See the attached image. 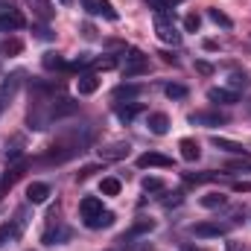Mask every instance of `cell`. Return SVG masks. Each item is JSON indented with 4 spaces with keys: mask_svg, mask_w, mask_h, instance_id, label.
I'll return each mask as SVG.
<instances>
[{
    "mask_svg": "<svg viewBox=\"0 0 251 251\" xmlns=\"http://www.w3.org/2000/svg\"><path fill=\"white\" fill-rule=\"evenodd\" d=\"M213 146L222 149V152H231V155H240V158H249V149L237 140H228V137H213Z\"/></svg>",
    "mask_w": 251,
    "mask_h": 251,
    "instance_id": "obj_16",
    "label": "cell"
},
{
    "mask_svg": "<svg viewBox=\"0 0 251 251\" xmlns=\"http://www.w3.org/2000/svg\"><path fill=\"white\" fill-rule=\"evenodd\" d=\"M88 64H94V59H91V56H88V53H82V56H79V59H76V62L70 64V67H73V70H82V67H88Z\"/></svg>",
    "mask_w": 251,
    "mask_h": 251,
    "instance_id": "obj_38",
    "label": "cell"
},
{
    "mask_svg": "<svg viewBox=\"0 0 251 251\" xmlns=\"http://www.w3.org/2000/svg\"><path fill=\"white\" fill-rule=\"evenodd\" d=\"M234 190L237 193H251V181H234Z\"/></svg>",
    "mask_w": 251,
    "mask_h": 251,
    "instance_id": "obj_39",
    "label": "cell"
},
{
    "mask_svg": "<svg viewBox=\"0 0 251 251\" xmlns=\"http://www.w3.org/2000/svg\"><path fill=\"white\" fill-rule=\"evenodd\" d=\"M231 231V222H199V225H193L190 228V234H196V237H222V234H228Z\"/></svg>",
    "mask_w": 251,
    "mask_h": 251,
    "instance_id": "obj_7",
    "label": "cell"
},
{
    "mask_svg": "<svg viewBox=\"0 0 251 251\" xmlns=\"http://www.w3.org/2000/svg\"><path fill=\"white\" fill-rule=\"evenodd\" d=\"M79 210H82V219H94V216L102 213V201H100L97 196H85V199L79 201Z\"/></svg>",
    "mask_w": 251,
    "mask_h": 251,
    "instance_id": "obj_17",
    "label": "cell"
},
{
    "mask_svg": "<svg viewBox=\"0 0 251 251\" xmlns=\"http://www.w3.org/2000/svg\"><path fill=\"white\" fill-rule=\"evenodd\" d=\"M228 88H231V91H237V94H240V91H246V88H251V76H249V73H243V70L231 73V76H228Z\"/></svg>",
    "mask_w": 251,
    "mask_h": 251,
    "instance_id": "obj_23",
    "label": "cell"
},
{
    "mask_svg": "<svg viewBox=\"0 0 251 251\" xmlns=\"http://www.w3.org/2000/svg\"><path fill=\"white\" fill-rule=\"evenodd\" d=\"M26 3L32 6V12H35L41 21H53L56 9H53V3H50V0H26Z\"/></svg>",
    "mask_w": 251,
    "mask_h": 251,
    "instance_id": "obj_21",
    "label": "cell"
},
{
    "mask_svg": "<svg viewBox=\"0 0 251 251\" xmlns=\"http://www.w3.org/2000/svg\"><path fill=\"white\" fill-rule=\"evenodd\" d=\"M70 237H73V231H70L67 225H62V222H56V225H50V228L44 231L41 243H44V246H62V243H67Z\"/></svg>",
    "mask_w": 251,
    "mask_h": 251,
    "instance_id": "obj_9",
    "label": "cell"
},
{
    "mask_svg": "<svg viewBox=\"0 0 251 251\" xmlns=\"http://www.w3.org/2000/svg\"><path fill=\"white\" fill-rule=\"evenodd\" d=\"M76 88H79V94H94V91L100 88V79H97L94 73H82L79 82H76Z\"/></svg>",
    "mask_w": 251,
    "mask_h": 251,
    "instance_id": "obj_24",
    "label": "cell"
},
{
    "mask_svg": "<svg viewBox=\"0 0 251 251\" xmlns=\"http://www.w3.org/2000/svg\"><path fill=\"white\" fill-rule=\"evenodd\" d=\"M24 170H26V161H15V164H12V167L3 173V178H0V199H3L9 190L15 187V181L24 176Z\"/></svg>",
    "mask_w": 251,
    "mask_h": 251,
    "instance_id": "obj_10",
    "label": "cell"
},
{
    "mask_svg": "<svg viewBox=\"0 0 251 251\" xmlns=\"http://www.w3.org/2000/svg\"><path fill=\"white\" fill-rule=\"evenodd\" d=\"M199 24H201V18H199V15H187V18H184V29H187V32H196V29H199Z\"/></svg>",
    "mask_w": 251,
    "mask_h": 251,
    "instance_id": "obj_37",
    "label": "cell"
},
{
    "mask_svg": "<svg viewBox=\"0 0 251 251\" xmlns=\"http://www.w3.org/2000/svg\"><path fill=\"white\" fill-rule=\"evenodd\" d=\"M82 6L91 12V15H105L108 21H117V12L108 0H82Z\"/></svg>",
    "mask_w": 251,
    "mask_h": 251,
    "instance_id": "obj_15",
    "label": "cell"
},
{
    "mask_svg": "<svg viewBox=\"0 0 251 251\" xmlns=\"http://www.w3.org/2000/svg\"><path fill=\"white\" fill-rule=\"evenodd\" d=\"M85 225H88L91 231H100V228H111V225H114V213H111V210H102L100 216H94V219H85Z\"/></svg>",
    "mask_w": 251,
    "mask_h": 251,
    "instance_id": "obj_22",
    "label": "cell"
},
{
    "mask_svg": "<svg viewBox=\"0 0 251 251\" xmlns=\"http://www.w3.org/2000/svg\"><path fill=\"white\" fill-rule=\"evenodd\" d=\"M190 184H210V181H219V173H184Z\"/></svg>",
    "mask_w": 251,
    "mask_h": 251,
    "instance_id": "obj_26",
    "label": "cell"
},
{
    "mask_svg": "<svg viewBox=\"0 0 251 251\" xmlns=\"http://www.w3.org/2000/svg\"><path fill=\"white\" fill-rule=\"evenodd\" d=\"M207 15H210V21H216V24H222V26H225V29H228V26H231V18H228V15H225V12H219V9H210V12H207Z\"/></svg>",
    "mask_w": 251,
    "mask_h": 251,
    "instance_id": "obj_35",
    "label": "cell"
},
{
    "mask_svg": "<svg viewBox=\"0 0 251 251\" xmlns=\"http://www.w3.org/2000/svg\"><path fill=\"white\" fill-rule=\"evenodd\" d=\"M137 167L140 170H152V167H173V158H167V155H161V152H143L140 158H137Z\"/></svg>",
    "mask_w": 251,
    "mask_h": 251,
    "instance_id": "obj_13",
    "label": "cell"
},
{
    "mask_svg": "<svg viewBox=\"0 0 251 251\" xmlns=\"http://www.w3.org/2000/svg\"><path fill=\"white\" fill-rule=\"evenodd\" d=\"M0 3H6V0H0Z\"/></svg>",
    "mask_w": 251,
    "mask_h": 251,
    "instance_id": "obj_44",
    "label": "cell"
},
{
    "mask_svg": "<svg viewBox=\"0 0 251 251\" xmlns=\"http://www.w3.org/2000/svg\"><path fill=\"white\" fill-rule=\"evenodd\" d=\"M24 228H26V207H21V210L15 213V219H9V222L0 225V249L9 246V243H15Z\"/></svg>",
    "mask_w": 251,
    "mask_h": 251,
    "instance_id": "obj_4",
    "label": "cell"
},
{
    "mask_svg": "<svg viewBox=\"0 0 251 251\" xmlns=\"http://www.w3.org/2000/svg\"><path fill=\"white\" fill-rule=\"evenodd\" d=\"M228 251H251L246 246H240V243H228Z\"/></svg>",
    "mask_w": 251,
    "mask_h": 251,
    "instance_id": "obj_40",
    "label": "cell"
},
{
    "mask_svg": "<svg viewBox=\"0 0 251 251\" xmlns=\"http://www.w3.org/2000/svg\"><path fill=\"white\" fill-rule=\"evenodd\" d=\"M0 26H3L6 32H12V29H24V26H26V18L21 15V9H18L12 0L0 3Z\"/></svg>",
    "mask_w": 251,
    "mask_h": 251,
    "instance_id": "obj_5",
    "label": "cell"
},
{
    "mask_svg": "<svg viewBox=\"0 0 251 251\" xmlns=\"http://www.w3.org/2000/svg\"><path fill=\"white\" fill-rule=\"evenodd\" d=\"M149 70V56H143L140 50H128V56L123 59V76L131 79V76H140Z\"/></svg>",
    "mask_w": 251,
    "mask_h": 251,
    "instance_id": "obj_6",
    "label": "cell"
},
{
    "mask_svg": "<svg viewBox=\"0 0 251 251\" xmlns=\"http://www.w3.org/2000/svg\"><path fill=\"white\" fill-rule=\"evenodd\" d=\"M21 53H24L21 38H6V41L0 44V56H21Z\"/></svg>",
    "mask_w": 251,
    "mask_h": 251,
    "instance_id": "obj_25",
    "label": "cell"
},
{
    "mask_svg": "<svg viewBox=\"0 0 251 251\" xmlns=\"http://www.w3.org/2000/svg\"><path fill=\"white\" fill-rule=\"evenodd\" d=\"M100 190H102L105 196H117V193H120V181H117V178H102Z\"/></svg>",
    "mask_w": 251,
    "mask_h": 251,
    "instance_id": "obj_34",
    "label": "cell"
},
{
    "mask_svg": "<svg viewBox=\"0 0 251 251\" xmlns=\"http://www.w3.org/2000/svg\"><path fill=\"white\" fill-rule=\"evenodd\" d=\"M143 190L146 193H158V190H164V181L161 178H143Z\"/></svg>",
    "mask_w": 251,
    "mask_h": 251,
    "instance_id": "obj_36",
    "label": "cell"
},
{
    "mask_svg": "<svg viewBox=\"0 0 251 251\" xmlns=\"http://www.w3.org/2000/svg\"><path fill=\"white\" fill-rule=\"evenodd\" d=\"M155 12H173V6H178L181 0H146Z\"/></svg>",
    "mask_w": 251,
    "mask_h": 251,
    "instance_id": "obj_33",
    "label": "cell"
},
{
    "mask_svg": "<svg viewBox=\"0 0 251 251\" xmlns=\"http://www.w3.org/2000/svg\"><path fill=\"white\" fill-rule=\"evenodd\" d=\"M21 76H24V73H12V76L3 79V85H0V108H6V105L12 102V97H15L18 85H21Z\"/></svg>",
    "mask_w": 251,
    "mask_h": 251,
    "instance_id": "obj_14",
    "label": "cell"
},
{
    "mask_svg": "<svg viewBox=\"0 0 251 251\" xmlns=\"http://www.w3.org/2000/svg\"><path fill=\"white\" fill-rule=\"evenodd\" d=\"M128 152H131V146H128L126 140H114V143H108V146L100 149V158H102V161H123Z\"/></svg>",
    "mask_w": 251,
    "mask_h": 251,
    "instance_id": "obj_11",
    "label": "cell"
},
{
    "mask_svg": "<svg viewBox=\"0 0 251 251\" xmlns=\"http://www.w3.org/2000/svg\"><path fill=\"white\" fill-rule=\"evenodd\" d=\"M134 251H152V243H140Z\"/></svg>",
    "mask_w": 251,
    "mask_h": 251,
    "instance_id": "obj_41",
    "label": "cell"
},
{
    "mask_svg": "<svg viewBox=\"0 0 251 251\" xmlns=\"http://www.w3.org/2000/svg\"><path fill=\"white\" fill-rule=\"evenodd\" d=\"M184 251H204V249H196V246H184Z\"/></svg>",
    "mask_w": 251,
    "mask_h": 251,
    "instance_id": "obj_42",
    "label": "cell"
},
{
    "mask_svg": "<svg viewBox=\"0 0 251 251\" xmlns=\"http://www.w3.org/2000/svg\"><path fill=\"white\" fill-rule=\"evenodd\" d=\"M32 88H35V100H32L29 114H26L29 128H47L53 120H62V117H67V114L76 111V102L62 94V85L35 82Z\"/></svg>",
    "mask_w": 251,
    "mask_h": 251,
    "instance_id": "obj_1",
    "label": "cell"
},
{
    "mask_svg": "<svg viewBox=\"0 0 251 251\" xmlns=\"http://www.w3.org/2000/svg\"><path fill=\"white\" fill-rule=\"evenodd\" d=\"M190 123L193 126H207V128H216V126L228 123V114L222 111H193L190 114Z\"/></svg>",
    "mask_w": 251,
    "mask_h": 251,
    "instance_id": "obj_8",
    "label": "cell"
},
{
    "mask_svg": "<svg viewBox=\"0 0 251 251\" xmlns=\"http://www.w3.org/2000/svg\"><path fill=\"white\" fill-rule=\"evenodd\" d=\"M137 94H140V88H137V85H120V88H117V91H114V100H128V102H134V97H137Z\"/></svg>",
    "mask_w": 251,
    "mask_h": 251,
    "instance_id": "obj_30",
    "label": "cell"
},
{
    "mask_svg": "<svg viewBox=\"0 0 251 251\" xmlns=\"http://www.w3.org/2000/svg\"><path fill=\"white\" fill-rule=\"evenodd\" d=\"M146 126H149V131H152V134H167V131H170V117H167V114H161V111H155V114H149Z\"/></svg>",
    "mask_w": 251,
    "mask_h": 251,
    "instance_id": "obj_19",
    "label": "cell"
},
{
    "mask_svg": "<svg viewBox=\"0 0 251 251\" xmlns=\"http://www.w3.org/2000/svg\"><path fill=\"white\" fill-rule=\"evenodd\" d=\"M88 140H91V131H85V134H79V131L64 134L59 143H53V146H50V152L41 158V164H62V161H67V158H73V155L85 152Z\"/></svg>",
    "mask_w": 251,
    "mask_h": 251,
    "instance_id": "obj_2",
    "label": "cell"
},
{
    "mask_svg": "<svg viewBox=\"0 0 251 251\" xmlns=\"http://www.w3.org/2000/svg\"><path fill=\"white\" fill-rule=\"evenodd\" d=\"M47 196H50V184H44V181H32V184L26 187V199H29L32 204L47 201Z\"/></svg>",
    "mask_w": 251,
    "mask_h": 251,
    "instance_id": "obj_18",
    "label": "cell"
},
{
    "mask_svg": "<svg viewBox=\"0 0 251 251\" xmlns=\"http://www.w3.org/2000/svg\"><path fill=\"white\" fill-rule=\"evenodd\" d=\"M137 111H140V105H137V102H126V105H117V117H120L123 123H131V120L137 117Z\"/></svg>",
    "mask_w": 251,
    "mask_h": 251,
    "instance_id": "obj_28",
    "label": "cell"
},
{
    "mask_svg": "<svg viewBox=\"0 0 251 251\" xmlns=\"http://www.w3.org/2000/svg\"><path fill=\"white\" fill-rule=\"evenodd\" d=\"M59 3H70V0H59Z\"/></svg>",
    "mask_w": 251,
    "mask_h": 251,
    "instance_id": "obj_43",
    "label": "cell"
},
{
    "mask_svg": "<svg viewBox=\"0 0 251 251\" xmlns=\"http://www.w3.org/2000/svg\"><path fill=\"white\" fill-rule=\"evenodd\" d=\"M207 100L216 102V105H237L240 102V94L231 91V88H210L207 91Z\"/></svg>",
    "mask_w": 251,
    "mask_h": 251,
    "instance_id": "obj_12",
    "label": "cell"
},
{
    "mask_svg": "<svg viewBox=\"0 0 251 251\" xmlns=\"http://www.w3.org/2000/svg\"><path fill=\"white\" fill-rule=\"evenodd\" d=\"M164 94H167L170 100H184V97H187V88H184V85L170 82V85H164Z\"/></svg>",
    "mask_w": 251,
    "mask_h": 251,
    "instance_id": "obj_31",
    "label": "cell"
},
{
    "mask_svg": "<svg viewBox=\"0 0 251 251\" xmlns=\"http://www.w3.org/2000/svg\"><path fill=\"white\" fill-rule=\"evenodd\" d=\"M41 62H44L47 70H62V67H64V59L59 56V53H44V59H41Z\"/></svg>",
    "mask_w": 251,
    "mask_h": 251,
    "instance_id": "obj_32",
    "label": "cell"
},
{
    "mask_svg": "<svg viewBox=\"0 0 251 251\" xmlns=\"http://www.w3.org/2000/svg\"><path fill=\"white\" fill-rule=\"evenodd\" d=\"M155 32L164 44H181V32L176 24V12H155Z\"/></svg>",
    "mask_w": 251,
    "mask_h": 251,
    "instance_id": "obj_3",
    "label": "cell"
},
{
    "mask_svg": "<svg viewBox=\"0 0 251 251\" xmlns=\"http://www.w3.org/2000/svg\"><path fill=\"white\" fill-rule=\"evenodd\" d=\"M178 149H181V158L184 161H199V155H201L199 140H193V137H181L178 140Z\"/></svg>",
    "mask_w": 251,
    "mask_h": 251,
    "instance_id": "obj_20",
    "label": "cell"
},
{
    "mask_svg": "<svg viewBox=\"0 0 251 251\" xmlns=\"http://www.w3.org/2000/svg\"><path fill=\"white\" fill-rule=\"evenodd\" d=\"M152 228H155V222H152V219H140V222H134V225H131L128 237H123V240H131V237H140V234H146V231H152Z\"/></svg>",
    "mask_w": 251,
    "mask_h": 251,
    "instance_id": "obj_29",
    "label": "cell"
},
{
    "mask_svg": "<svg viewBox=\"0 0 251 251\" xmlns=\"http://www.w3.org/2000/svg\"><path fill=\"white\" fill-rule=\"evenodd\" d=\"M225 201H228V199H225L222 193H207V196H201V199H199V204H201V207H207V210H213V207H222Z\"/></svg>",
    "mask_w": 251,
    "mask_h": 251,
    "instance_id": "obj_27",
    "label": "cell"
}]
</instances>
